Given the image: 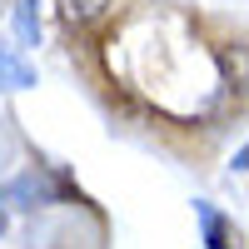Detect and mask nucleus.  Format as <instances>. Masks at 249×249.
<instances>
[{
	"label": "nucleus",
	"mask_w": 249,
	"mask_h": 249,
	"mask_svg": "<svg viewBox=\"0 0 249 249\" xmlns=\"http://www.w3.org/2000/svg\"><path fill=\"white\" fill-rule=\"evenodd\" d=\"M70 195V179L65 175H55V170H45V164H30L25 175H15V179H5L0 184V210H25V214H35V210H45V204H60Z\"/></svg>",
	"instance_id": "f257e3e1"
},
{
	"label": "nucleus",
	"mask_w": 249,
	"mask_h": 249,
	"mask_svg": "<svg viewBox=\"0 0 249 249\" xmlns=\"http://www.w3.org/2000/svg\"><path fill=\"white\" fill-rule=\"evenodd\" d=\"M40 80H35V65L25 55H20L15 45H5L0 40V95H15V90H35Z\"/></svg>",
	"instance_id": "f03ea898"
},
{
	"label": "nucleus",
	"mask_w": 249,
	"mask_h": 249,
	"mask_svg": "<svg viewBox=\"0 0 249 249\" xmlns=\"http://www.w3.org/2000/svg\"><path fill=\"white\" fill-rule=\"evenodd\" d=\"M195 219H199V230H204V249H234V239H230V219H224L210 199H195Z\"/></svg>",
	"instance_id": "7ed1b4c3"
},
{
	"label": "nucleus",
	"mask_w": 249,
	"mask_h": 249,
	"mask_svg": "<svg viewBox=\"0 0 249 249\" xmlns=\"http://www.w3.org/2000/svg\"><path fill=\"white\" fill-rule=\"evenodd\" d=\"M15 50H35L40 45V0H15Z\"/></svg>",
	"instance_id": "20e7f679"
},
{
	"label": "nucleus",
	"mask_w": 249,
	"mask_h": 249,
	"mask_svg": "<svg viewBox=\"0 0 249 249\" xmlns=\"http://www.w3.org/2000/svg\"><path fill=\"white\" fill-rule=\"evenodd\" d=\"M110 5H115V0H60V15H65L70 25H95Z\"/></svg>",
	"instance_id": "39448f33"
},
{
	"label": "nucleus",
	"mask_w": 249,
	"mask_h": 249,
	"mask_svg": "<svg viewBox=\"0 0 249 249\" xmlns=\"http://www.w3.org/2000/svg\"><path fill=\"white\" fill-rule=\"evenodd\" d=\"M244 164H249V144H239V150H234V175H244Z\"/></svg>",
	"instance_id": "423d86ee"
},
{
	"label": "nucleus",
	"mask_w": 249,
	"mask_h": 249,
	"mask_svg": "<svg viewBox=\"0 0 249 249\" xmlns=\"http://www.w3.org/2000/svg\"><path fill=\"white\" fill-rule=\"evenodd\" d=\"M0 234H5V210H0Z\"/></svg>",
	"instance_id": "0eeeda50"
}]
</instances>
